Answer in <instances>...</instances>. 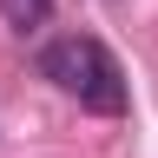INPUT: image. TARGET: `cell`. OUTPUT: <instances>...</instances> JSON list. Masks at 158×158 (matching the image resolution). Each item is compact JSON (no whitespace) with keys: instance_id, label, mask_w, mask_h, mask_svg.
<instances>
[{"instance_id":"7a4b0ae2","label":"cell","mask_w":158,"mask_h":158,"mask_svg":"<svg viewBox=\"0 0 158 158\" xmlns=\"http://www.w3.org/2000/svg\"><path fill=\"white\" fill-rule=\"evenodd\" d=\"M0 20H7L13 33H33L53 20V0H0Z\"/></svg>"},{"instance_id":"6da1fadb","label":"cell","mask_w":158,"mask_h":158,"mask_svg":"<svg viewBox=\"0 0 158 158\" xmlns=\"http://www.w3.org/2000/svg\"><path fill=\"white\" fill-rule=\"evenodd\" d=\"M40 79H53L59 92H73L86 112H106V118L125 112V73H118L112 46H106V40H92V33L53 40V46L40 53Z\"/></svg>"}]
</instances>
